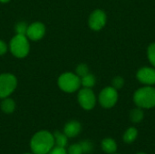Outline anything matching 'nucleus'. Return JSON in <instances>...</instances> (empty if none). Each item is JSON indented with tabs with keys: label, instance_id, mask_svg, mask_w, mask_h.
I'll return each instance as SVG.
<instances>
[{
	"label": "nucleus",
	"instance_id": "b1692460",
	"mask_svg": "<svg viewBox=\"0 0 155 154\" xmlns=\"http://www.w3.org/2000/svg\"><path fill=\"white\" fill-rule=\"evenodd\" d=\"M47 154H67V151L65 150V148L54 146Z\"/></svg>",
	"mask_w": 155,
	"mask_h": 154
},
{
	"label": "nucleus",
	"instance_id": "a211bd4d",
	"mask_svg": "<svg viewBox=\"0 0 155 154\" xmlns=\"http://www.w3.org/2000/svg\"><path fill=\"white\" fill-rule=\"evenodd\" d=\"M147 56H148V59H149L150 63L152 64V65L155 68V43L151 44L148 46Z\"/></svg>",
	"mask_w": 155,
	"mask_h": 154
},
{
	"label": "nucleus",
	"instance_id": "39448f33",
	"mask_svg": "<svg viewBox=\"0 0 155 154\" xmlns=\"http://www.w3.org/2000/svg\"><path fill=\"white\" fill-rule=\"evenodd\" d=\"M17 80L12 74H0V98L8 97L16 88Z\"/></svg>",
	"mask_w": 155,
	"mask_h": 154
},
{
	"label": "nucleus",
	"instance_id": "aec40b11",
	"mask_svg": "<svg viewBox=\"0 0 155 154\" xmlns=\"http://www.w3.org/2000/svg\"><path fill=\"white\" fill-rule=\"evenodd\" d=\"M124 80L121 76H116L112 81V86L116 90L122 89L124 87Z\"/></svg>",
	"mask_w": 155,
	"mask_h": 154
},
{
	"label": "nucleus",
	"instance_id": "9b49d317",
	"mask_svg": "<svg viewBox=\"0 0 155 154\" xmlns=\"http://www.w3.org/2000/svg\"><path fill=\"white\" fill-rule=\"evenodd\" d=\"M82 131V125L77 121H70L65 123L64 127V133L68 138H74L76 137Z\"/></svg>",
	"mask_w": 155,
	"mask_h": 154
},
{
	"label": "nucleus",
	"instance_id": "4468645a",
	"mask_svg": "<svg viewBox=\"0 0 155 154\" xmlns=\"http://www.w3.org/2000/svg\"><path fill=\"white\" fill-rule=\"evenodd\" d=\"M1 109L5 113H12L15 109V101L11 98H4L3 102L1 103Z\"/></svg>",
	"mask_w": 155,
	"mask_h": 154
},
{
	"label": "nucleus",
	"instance_id": "ddd939ff",
	"mask_svg": "<svg viewBox=\"0 0 155 154\" xmlns=\"http://www.w3.org/2000/svg\"><path fill=\"white\" fill-rule=\"evenodd\" d=\"M53 135L54 139V146L65 148L68 143V137L61 132H55Z\"/></svg>",
	"mask_w": 155,
	"mask_h": 154
},
{
	"label": "nucleus",
	"instance_id": "412c9836",
	"mask_svg": "<svg viewBox=\"0 0 155 154\" xmlns=\"http://www.w3.org/2000/svg\"><path fill=\"white\" fill-rule=\"evenodd\" d=\"M80 144H81V147L83 149V152L84 153H89L94 149V145H93V143H92L91 141L84 140V141H82L80 143Z\"/></svg>",
	"mask_w": 155,
	"mask_h": 154
},
{
	"label": "nucleus",
	"instance_id": "2eb2a0df",
	"mask_svg": "<svg viewBox=\"0 0 155 154\" xmlns=\"http://www.w3.org/2000/svg\"><path fill=\"white\" fill-rule=\"evenodd\" d=\"M137 136H138V131L134 127H130L124 133L123 139L125 143H132L136 140Z\"/></svg>",
	"mask_w": 155,
	"mask_h": 154
},
{
	"label": "nucleus",
	"instance_id": "0eeeda50",
	"mask_svg": "<svg viewBox=\"0 0 155 154\" xmlns=\"http://www.w3.org/2000/svg\"><path fill=\"white\" fill-rule=\"evenodd\" d=\"M78 103L81 107L86 111L92 110L96 104V97L91 88L84 87L78 93Z\"/></svg>",
	"mask_w": 155,
	"mask_h": 154
},
{
	"label": "nucleus",
	"instance_id": "a878e982",
	"mask_svg": "<svg viewBox=\"0 0 155 154\" xmlns=\"http://www.w3.org/2000/svg\"><path fill=\"white\" fill-rule=\"evenodd\" d=\"M10 0H0V2L1 3H7V2H9Z\"/></svg>",
	"mask_w": 155,
	"mask_h": 154
},
{
	"label": "nucleus",
	"instance_id": "c85d7f7f",
	"mask_svg": "<svg viewBox=\"0 0 155 154\" xmlns=\"http://www.w3.org/2000/svg\"><path fill=\"white\" fill-rule=\"evenodd\" d=\"M114 154H115V153H114Z\"/></svg>",
	"mask_w": 155,
	"mask_h": 154
},
{
	"label": "nucleus",
	"instance_id": "423d86ee",
	"mask_svg": "<svg viewBox=\"0 0 155 154\" xmlns=\"http://www.w3.org/2000/svg\"><path fill=\"white\" fill-rule=\"evenodd\" d=\"M118 101V92L113 86L105 87L99 94L100 104L106 109L114 107Z\"/></svg>",
	"mask_w": 155,
	"mask_h": 154
},
{
	"label": "nucleus",
	"instance_id": "cd10ccee",
	"mask_svg": "<svg viewBox=\"0 0 155 154\" xmlns=\"http://www.w3.org/2000/svg\"><path fill=\"white\" fill-rule=\"evenodd\" d=\"M24 154H34V153H33V152H32V153H24Z\"/></svg>",
	"mask_w": 155,
	"mask_h": 154
},
{
	"label": "nucleus",
	"instance_id": "dca6fc26",
	"mask_svg": "<svg viewBox=\"0 0 155 154\" xmlns=\"http://www.w3.org/2000/svg\"><path fill=\"white\" fill-rule=\"evenodd\" d=\"M143 116H144L142 108H140V107L133 109L130 113V119L134 123H141L143 119Z\"/></svg>",
	"mask_w": 155,
	"mask_h": 154
},
{
	"label": "nucleus",
	"instance_id": "f03ea898",
	"mask_svg": "<svg viewBox=\"0 0 155 154\" xmlns=\"http://www.w3.org/2000/svg\"><path fill=\"white\" fill-rule=\"evenodd\" d=\"M134 102L142 109L155 107V88L150 85L139 88L134 94Z\"/></svg>",
	"mask_w": 155,
	"mask_h": 154
},
{
	"label": "nucleus",
	"instance_id": "f257e3e1",
	"mask_svg": "<svg viewBox=\"0 0 155 154\" xmlns=\"http://www.w3.org/2000/svg\"><path fill=\"white\" fill-rule=\"evenodd\" d=\"M54 147V135L48 131L37 132L30 141V148L34 154H47Z\"/></svg>",
	"mask_w": 155,
	"mask_h": 154
},
{
	"label": "nucleus",
	"instance_id": "f8f14e48",
	"mask_svg": "<svg viewBox=\"0 0 155 154\" xmlns=\"http://www.w3.org/2000/svg\"><path fill=\"white\" fill-rule=\"evenodd\" d=\"M102 150L108 154H114L117 151V143L112 138H105L101 143Z\"/></svg>",
	"mask_w": 155,
	"mask_h": 154
},
{
	"label": "nucleus",
	"instance_id": "bb28decb",
	"mask_svg": "<svg viewBox=\"0 0 155 154\" xmlns=\"http://www.w3.org/2000/svg\"><path fill=\"white\" fill-rule=\"evenodd\" d=\"M137 154H146V153H144V152H139V153H137Z\"/></svg>",
	"mask_w": 155,
	"mask_h": 154
},
{
	"label": "nucleus",
	"instance_id": "1a4fd4ad",
	"mask_svg": "<svg viewBox=\"0 0 155 154\" xmlns=\"http://www.w3.org/2000/svg\"><path fill=\"white\" fill-rule=\"evenodd\" d=\"M45 34V26L41 22H35L32 23L27 27L26 31V36L30 40L37 41L44 37Z\"/></svg>",
	"mask_w": 155,
	"mask_h": 154
},
{
	"label": "nucleus",
	"instance_id": "393cba45",
	"mask_svg": "<svg viewBox=\"0 0 155 154\" xmlns=\"http://www.w3.org/2000/svg\"><path fill=\"white\" fill-rule=\"evenodd\" d=\"M6 51H7V45H6V44L4 41L0 40V55L5 54L6 53Z\"/></svg>",
	"mask_w": 155,
	"mask_h": 154
},
{
	"label": "nucleus",
	"instance_id": "4be33fe9",
	"mask_svg": "<svg viewBox=\"0 0 155 154\" xmlns=\"http://www.w3.org/2000/svg\"><path fill=\"white\" fill-rule=\"evenodd\" d=\"M27 27H28V25L25 22H20V23L16 24V25H15L16 34H24V35H26Z\"/></svg>",
	"mask_w": 155,
	"mask_h": 154
},
{
	"label": "nucleus",
	"instance_id": "f3484780",
	"mask_svg": "<svg viewBox=\"0 0 155 154\" xmlns=\"http://www.w3.org/2000/svg\"><path fill=\"white\" fill-rule=\"evenodd\" d=\"M81 84L85 88H92L95 84L94 75L89 73L86 75L81 77Z\"/></svg>",
	"mask_w": 155,
	"mask_h": 154
},
{
	"label": "nucleus",
	"instance_id": "6ab92c4d",
	"mask_svg": "<svg viewBox=\"0 0 155 154\" xmlns=\"http://www.w3.org/2000/svg\"><path fill=\"white\" fill-rule=\"evenodd\" d=\"M67 154H83V149L81 147L80 143H75V144H72L69 146V148L66 150Z\"/></svg>",
	"mask_w": 155,
	"mask_h": 154
},
{
	"label": "nucleus",
	"instance_id": "20e7f679",
	"mask_svg": "<svg viewBox=\"0 0 155 154\" xmlns=\"http://www.w3.org/2000/svg\"><path fill=\"white\" fill-rule=\"evenodd\" d=\"M58 85L65 93H74L81 85V78L73 73H64L58 79Z\"/></svg>",
	"mask_w": 155,
	"mask_h": 154
},
{
	"label": "nucleus",
	"instance_id": "7ed1b4c3",
	"mask_svg": "<svg viewBox=\"0 0 155 154\" xmlns=\"http://www.w3.org/2000/svg\"><path fill=\"white\" fill-rule=\"evenodd\" d=\"M30 50L28 38L24 34H15L10 41V51L17 58L25 57Z\"/></svg>",
	"mask_w": 155,
	"mask_h": 154
},
{
	"label": "nucleus",
	"instance_id": "6e6552de",
	"mask_svg": "<svg viewBox=\"0 0 155 154\" xmlns=\"http://www.w3.org/2000/svg\"><path fill=\"white\" fill-rule=\"evenodd\" d=\"M88 24L91 29L94 31H99L103 29L106 24V15L101 9L94 10L89 16Z\"/></svg>",
	"mask_w": 155,
	"mask_h": 154
},
{
	"label": "nucleus",
	"instance_id": "9d476101",
	"mask_svg": "<svg viewBox=\"0 0 155 154\" xmlns=\"http://www.w3.org/2000/svg\"><path fill=\"white\" fill-rule=\"evenodd\" d=\"M136 77L138 81L143 84L153 85L155 84V68L143 67L137 72Z\"/></svg>",
	"mask_w": 155,
	"mask_h": 154
},
{
	"label": "nucleus",
	"instance_id": "5701e85b",
	"mask_svg": "<svg viewBox=\"0 0 155 154\" xmlns=\"http://www.w3.org/2000/svg\"><path fill=\"white\" fill-rule=\"evenodd\" d=\"M87 74H89V68L86 64H81L76 67V74L79 77H83V76L86 75Z\"/></svg>",
	"mask_w": 155,
	"mask_h": 154
}]
</instances>
